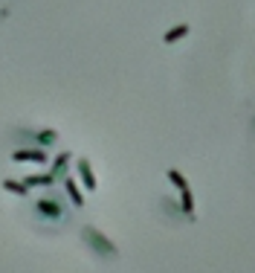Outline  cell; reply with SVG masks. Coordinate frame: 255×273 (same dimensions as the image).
Returning <instances> with one entry per match:
<instances>
[{"instance_id": "277c9868", "label": "cell", "mask_w": 255, "mask_h": 273, "mask_svg": "<svg viewBox=\"0 0 255 273\" xmlns=\"http://www.w3.org/2000/svg\"><path fill=\"white\" fill-rule=\"evenodd\" d=\"M79 178H81V183H84L90 192L99 186V183H96V175H93V169H90V163H87V160H79Z\"/></svg>"}, {"instance_id": "6da1fadb", "label": "cell", "mask_w": 255, "mask_h": 273, "mask_svg": "<svg viewBox=\"0 0 255 273\" xmlns=\"http://www.w3.org/2000/svg\"><path fill=\"white\" fill-rule=\"evenodd\" d=\"M84 238H87L93 247L102 253V256H116V247L102 236V233H99V230H93V227H84Z\"/></svg>"}, {"instance_id": "3957f363", "label": "cell", "mask_w": 255, "mask_h": 273, "mask_svg": "<svg viewBox=\"0 0 255 273\" xmlns=\"http://www.w3.org/2000/svg\"><path fill=\"white\" fill-rule=\"evenodd\" d=\"M35 209H38V215H46V218H61V215H64L61 203L52 201V198H46V201H38V203H35Z\"/></svg>"}, {"instance_id": "8fae6325", "label": "cell", "mask_w": 255, "mask_h": 273, "mask_svg": "<svg viewBox=\"0 0 255 273\" xmlns=\"http://www.w3.org/2000/svg\"><path fill=\"white\" fill-rule=\"evenodd\" d=\"M168 180H171L177 189H185V186H188V183H185V178L180 175V172H177V169H168Z\"/></svg>"}, {"instance_id": "7c38bea8", "label": "cell", "mask_w": 255, "mask_h": 273, "mask_svg": "<svg viewBox=\"0 0 255 273\" xmlns=\"http://www.w3.org/2000/svg\"><path fill=\"white\" fill-rule=\"evenodd\" d=\"M55 140H58L55 131H41V134H38V143H41V145H52Z\"/></svg>"}, {"instance_id": "5b68a950", "label": "cell", "mask_w": 255, "mask_h": 273, "mask_svg": "<svg viewBox=\"0 0 255 273\" xmlns=\"http://www.w3.org/2000/svg\"><path fill=\"white\" fill-rule=\"evenodd\" d=\"M188 35V24H177V26H171L165 35H162V44H177L180 38H185Z\"/></svg>"}, {"instance_id": "30bf717a", "label": "cell", "mask_w": 255, "mask_h": 273, "mask_svg": "<svg viewBox=\"0 0 255 273\" xmlns=\"http://www.w3.org/2000/svg\"><path fill=\"white\" fill-rule=\"evenodd\" d=\"M67 163H70V154H67V151H64V154H58V157H55V163H52V172H49V175H52V178H55V175H61Z\"/></svg>"}, {"instance_id": "7a4b0ae2", "label": "cell", "mask_w": 255, "mask_h": 273, "mask_svg": "<svg viewBox=\"0 0 255 273\" xmlns=\"http://www.w3.org/2000/svg\"><path fill=\"white\" fill-rule=\"evenodd\" d=\"M12 160L15 163H46V151L44 148H18Z\"/></svg>"}, {"instance_id": "8992f818", "label": "cell", "mask_w": 255, "mask_h": 273, "mask_svg": "<svg viewBox=\"0 0 255 273\" xmlns=\"http://www.w3.org/2000/svg\"><path fill=\"white\" fill-rule=\"evenodd\" d=\"M64 189H67V195H70V201H73V206H84V198H81V192H79V186H76V180L64 178Z\"/></svg>"}, {"instance_id": "ba28073f", "label": "cell", "mask_w": 255, "mask_h": 273, "mask_svg": "<svg viewBox=\"0 0 255 273\" xmlns=\"http://www.w3.org/2000/svg\"><path fill=\"white\" fill-rule=\"evenodd\" d=\"M52 180H55L52 175H29L23 183H26V186H49Z\"/></svg>"}, {"instance_id": "9c48e42d", "label": "cell", "mask_w": 255, "mask_h": 273, "mask_svg": "<svg viewBox=\"0 0 255 273\" xmlns=\"http://www.w3.org/2000/svg\"><path fill=\"white\" fill-rule=\"evenodd\" d=\"M3 189L6 192H15V195H26V192H29V186H26V183H18V180H3Z\"/></svg>"}, {"instance_id": "52a82bcc", "label": "cell", "mask_w": 255, "mask_h": 273, "mask_svg": "<svg viewBox=\"0 0 255 273\" xmlns=\"http://www.w3.org/2000/svg\"><path fill=\"white\" fill-rule=\"evenodd\" d=\"M180 206H183L185 215L195 212V195H192V189H188V186H185V189H180Z\"/></svg>"}]
</instances>
